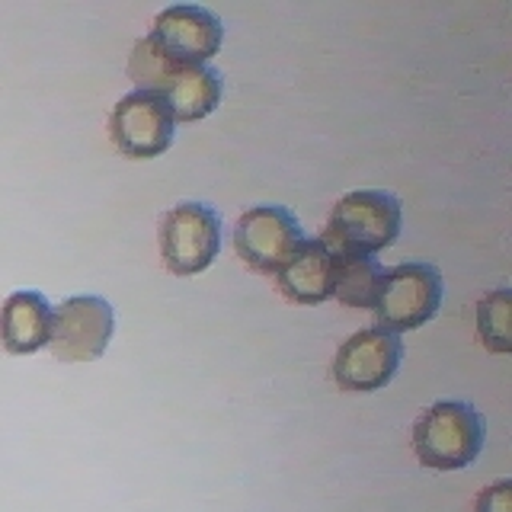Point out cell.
I'll use <instances>...</instances> for the list:
<instances>
[{"label": "cell", "mask_w": 512, "mask_h": 512, "mask_svg": "<svg viewBox=\"0 0 512 512\" xmlns=\"http://www.w3.org/2000/svg\"><path fill=\"white\" fill-rule=\"evenodd\" d=\"M404 228V208L394 192L359 189L333 205L317 240L333 256H375L388 250Z\"/></svg>", "instance_id": "1"}, {"label": "cell", "mask_w": 512, "mask_h": 512, "mask_svg": "<svg viewBox=\"0 0 512 512\" xmlns=\"http://www.w3.org/2000/svg\"><path fill=\"white\" fill-rule=\"evenodd\" d=\"M484 448V420L464 400H439L413 423V452L436 471H461Z\"/></svg>", "instance_id": "2"}, {"label": "cell", "mask_w": 512, "mask_h": 512, "mask_svg": "<svg viewBox=\"0 0 512 512\" xmlns=\"http://www.w3.org/2000/svg\"><path fill=\"white\" fill-rule=\"evenodd\" d=\"M384 269L375 256H336L333 298L349 308H375Z\"/></svg>", "instance_id": "13"}, {"label": "cell", "mask_w": 512, "mask_h": 512, "mask_svg": "<svg viewBox=\"0 0 512 512\" xmlns=\"http://www.w3.org/2000/svg\"><path fill=\"white\" fill-rule=\"evenodd\" d=\"M160 260L173 276H199L221 250V215L205 202H180L160 218Z\"/></svg>", "instance_id": "4"}, {"label": "cell", "mask_w": 512, "mask_h": 512, "mask_svg": "<svg viewBox=\"0 0 512 512\" xmlns=\"http://www.w3.org/2000/svg\"><path fill=\"white\" fill-rule=\"evenodd\" d=\"M55 308L42 292H13L0 304V346L13 356L39 352L52 340Z\"/></svg>", "instance_id": "11"}, {"label": "cell", "mask_w": 512, "mask_h": 512, "mask_svg": "<svg viewBox=\"0 0 512 512\" xmlns=\"http://www.w3.org/2000/svg\"><path fill=\"white\" fill-rule=\"evenodd\" d=\"M304 231L298 218L282 205H256L237 218L234 250L250 269L276 276L304 244Z\"/></svg>", "instance_id": "5"}, {"label": "cell", "mask_w": 512, "mask_h": 512, "mask_svg": "<svg viewBox=\"0 0 512 512\" xmlns=\"http://www.w3.org/2000/svg\"><path fill=\"white\" fill-rule=\"evenodd\" d=\"M276 285L295 304H324L336 288V256L320 240H304L292 260L276 272Z\"/></svg>", "instance_id": "10"}, {"label": "cell", "mask_w": 512, "mask_h": 512, "mask_svg": "<svg viewBox=\"0 0 512 512\" xmlns=\"http://www.w3.org/2000/svg\"><path fill=\"white\" fill-rule=\"evenodd\" d=\"M221 93H224L221 74L212 64H196V68H183L176 74L160 96L167 100L176 122H199L218 109Z\"/></svg>", "instance_id": "12"}, {"label": "cell", "mask_w": 512, "mask_h": 512, "mask_svg": "<svg viewBox=\"0 0 512 512\" xmlns=\"http://www.w3.org/2000/svg\"><path fill=\"white\" fill-rule=\"evenodd\" d=\"M404 359V340L394 330L365 327L352 333L333 356V381L343 391H378L384 388Z\"/></svg>", "instance_id": "9"}, {"label": "cell", "mask_w": 512, "mask_h": 512, "mask_svg": "<svg viewBox=\"0 0 512 512\" xmlns=\"http://www.w3.org/2000/svg\"><path fill=\"white\" fill-rule=\"evenodd\" d=\"M176 135V119L160 93L135 90L125 93L112 106L109 116V138L119 148V154L132 160H151L160 157Z\"/></svg>", "instance_id": "6"}, {"label": "cell", "mask_w": 512, "mask_h": 512, "mask_svg": "<svg viewBox=\"0 0 512 512\" xmlns=\"http://www.w3.org/2000/svg\"><path fill=\"white\" fill-rule=\"evenodd\" d=\"M512 509V484L509 480H496L493 487H487L477 496L474 512H509Z\"/></svg>", "instance_id": "15"}, {"label": "cell", "mask_w": 512, "mask_h": 512, "mask_svg": "<svg viewBox=\"0 0 512 512\" xmlns=\"http://www.w3.org/2000/svg\"><path fill=\"white\" fill-rule=\"evenodd\" d=\"M442 272L432 263H400L384 269L381 288L375 298V320L378 327L407 333L423 327L442 308Z\"/></svg>", "instance_id": "3"}, {"label": "cell", "mask_w": 512, "mask_h": 512, "mask_svg": "<svg viewBox=\"0 0 512 512\" xmlns=\"http://www.w3.org/2000/svg\"><path fill=\"white\" fill-rule=\"evenodd\" d=\"M112 330H116V314L106 298L74 295L55 308L48 346L61 362H93L109 349Z\"/></svg>", "instance_id": "7"}, {"label": "cell", "mask_w": 512, "mask_h": 512, "mask_svg": "<svg viewBox=\"0 0 512 512\" xmlns=\"http://www.w3.org/2000/svg\"><path fill=\"white\" fill-rule=\"evenodd\" d=\"M148 39L176 68H196L218 55L224 26L212 10L199 4H173L157 13Z\"/></svg>", "instance_id": "8"}, {"label": "cell", "mask_w": 512, "mask_h": 512, "mask_svg": "<svg viewBox=\"0 0 512 512\" xmlns=\"http://www.w3.org/2000/svg\"><path fill=\"white\" fill-rule=\"evenodd\" d=\"M509 308H512L509 288H493L490 295L477 301V333L480 343L490 352H509Z\"/></svg>", "instance_id": "14"}]
</instances>
